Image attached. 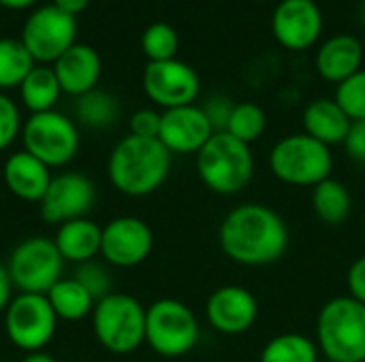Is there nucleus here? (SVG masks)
<instances>
[{"instance_id":"1","label":"nucleus","mask_w":365,"mask_h":362,"mask_svg":"<svg viewBox=\"0 0 365 362\" xmlns=\"http://www.w3.org/2000/svg\"><path fill=\"white\" fill-rule=\"evenodd\" d=\"M218 243L225 256L244 267L278 262L289 247V228L278 211L263 203H244L231 209L220 228Z\"/></svg>"},{"instance_id":"2","label":"nucleus","mask_w":365,"mask_h":362,"mask_svg":"<svg viewBox=\"0 0 365 362\" xmlns=\"http://www.w3.org/2000/svg\"><path fill=\"white\" fill-rule=\"evenodd\" d=\"M171 156L173 154L158 139L126 134L109 154V181L124 196H150L167 181L171 171Z\"/></svg>"},{"instance_id":"3","label":"nucleus","mask_w":365,"mask_h":362,"mask_svg":"<svg viewBox=\"0 0 365 362\" xmlns=\"http://www.w3.org/2000/svg\"><path fill=\"white\" fill-rule=\"evenodd\" d=\"M317 346L331 362H365V305L336 297L323 305L317 318Z\"/></svg>"},{"instance_id":"4","label":"nucleus","mask_w":365,"mask_h":362,"mask_svg":"<svg viewBox=\"0 0 365 362\" xmlns=\"http://www.w3.org/2000/svg\"><path fill=\"white\" fill-rule=\"evenodd\" d=\"M197 173L207 190L222 196L237 194L255 175L252 149L229 132H214L197 154Z\"/></svg>"},{"instance_id":"5","label":"nucleus","mask_w":365,"mask_h":362,"mask_svg":"<svg viewBox=\"0 0 365 362\" xmlns=\"http://www.w3.org/2000/svg\"><path fill=\"white\" fill-rule=\"evenodd\" d=\"M145 309L139 299L126 292H111L92 312L96 341L111 354L126 356L145 344Z\"/></svg>"},{"instance_id":"6","label":"nucleus","mask_w":365,"mask_h":362,"mask_svg":"<svg viewBox=\"0 0 365 362\" xmlns=\"http://www.w3.org/2000/svg\"><path fill=\"white\" fill-rule=\"evenodd\" d=\"M269 171L282 183L314 188L317 183L331 177V147L323 145L306 132L289 134L272 147Z\"/></svg>"},{"instance_id":"7","label":"nucleus","mask_w":365,"mask_h":362,"mask_svg":"<svg viewBox=\"0 0 365 362\" xmlns=\"http://www.w3.org/2000/svg\"><path fill=\"white\" fill-rule=\"evenodd\" d=\"M195 312L178 299H158L145 309V344L163 358H180L199 344Z\"/></svg>"},{"instance_id":"8","label":"nucleus","mask_w":365,"mask_h":362,"mask_svg":"<svg viewBox=\"0 0 365 362\" xmlns=\"http://www.w3.org/2000/svg\"><path fill=\"white\" fill-rule=\"evenodd\" d=\"M64 258L53 239L36 235L21 239L9 254V275L21 294H47L64 277Z\"/></svg>"},{"instance_id":"9","label":"nucleus","mask_w":365,"mask_h":362,"mask_svg":"<svg viewBox=\"0 0 365 362\" xmlns=\"http://www.w3.org/2000/svg\"><path fill=\"white\" fill-rule=\"evenodd\" d=\"M21 143L28 154L49 169H62L75 160L81 139L77 124L58 111L34 113L24 122Z\"/></svg>"},{"instance_id":"10","label":"nucleus","mask_w":365,"mask_h":362,"mask_svg":"<svg viewBox=\"0 0 365 362\" xmlns=\"http://www.w3.org/2000/svg\"><path fill=\"white\" fill-rule=\"evenodd\" d=\"M2 316L6 339L26 354L45 350L51 344L60 322L45 294L17 292Z\"/></svg>"},{"instance_id":"11","label":"nucleus","mask_w":365,"mask_h":362,"mask_svg":"<svg viewBox=\"0 0 365 362\" xmlns=\"http://www.w3.org/2000/svg\"><path fill=\"white\" fill-rule=\"evenodd\" d=\"M77 19L62 13L53 4L36 9L24 23L21 43L34 62L53 64L62 53L75 45Z\"/></svg>"},{"instance_id":"12","label":"nucleus","mask_w":365,"mask_h":362,"mask_svg":"<svg viewBox=\"0 0 365 362\" xmlns=\"http://www.w3.org/2000/svg\"><path fill=\"white\" fill-rule=\"evenodd\" d=\"M94 205H96L94 181L79 171H66L51 177L47 192L38 203V211L47 224L62 226L66 222L88 218Z\"/></svg>"},{"instance_id":"13","label":"nucleus","mask_w":365,"mask_h":362,"mask_svg":"<svg viewBox=\"0 0 365 362\" xmlns=\"http://www.w3.org/2000/svg\"><path fill=\"white\" fill-rule=\"evenodd\" d=\"M143 92L154 105L167 111L195 105L201 92V79L190 64L178 58L165 62H148L143 68Z\"/></svg>"},{"instance_id":"14","label":"nucleus","mask_w":365,"mask_h":362,"mask_svg":"<svg viewBox=\"0 0 365 362\" xmlns=\"http://www.w3.org/2000/svg\"><path fill=\"white\" fill-rule=\"evenodd\" d=\"M154 250V233L148 222L135 215L113 218L103 226L101 256L118 269L139 267Z\"/></svg>"},{"instance_id":"15","label":"nucleus","mask_w":365,"mask_h":362,"mask_svg":"<svg viewBox=\"0 0 365 362\" xmlns=\"http://www.w3.org/2000/svg\"><path fill=\"white\" fill-rule=\"evenodd\" d=\"M323 11L314 0H280L272 15L276 41L291 49H310L323 32Z\"/></svg>"},{"instance_id":"16","label":"nucleus","mask_w":365,"mask_h":362,"mask_svg":"<svg viewBox=\"0 0 365 362\" xmlns=\"http://www.w3.org/2000/svg\"><path fill=\"white\" fill-rule=\"evenodd\" d=\"M205 318L222 335H244L259 318V301L244 286H222L207 297Z\"/></svg>"},{"instance_id":"17","label":"nucleus","mask_w":365,"mask_h":362,"mask_svg":"<svg viewBox=\"0 0 365 362\" xmlns=\"http://www.w3.org/2000/svg\"><path fill=\"white\" fill-rule=\"evenodd\" d=\"M214 128L205 111L197 105L175 107L160 113L158 141L171 154H199L201 147L212 139Z\"/></svg>"},{"instance_id":"18","label":"nucleus","mask_w":365,"mask_h":362,"mask_svg":"<svg viewBox=\"0 0 365 362\" xmlns=\"http://www.w3.org/2000/svg\"><path fill=\"white\" fill-rule=\"evenodd\" d=\"M51 169L26 149L11 154L2 166L6 190L24 203H41L51 183Z\"/></svg>"},{"instance_id":"19","label":"nucleus","mask_w":365,"mask_h":362,"mask_svg":"<svg viewBox=\"0 0 365 362\" xmlns=\"http://www.w3.org/2000/svg\"><path fill=\"white\" fill-rule=\"evenodd\" d=\"M53 73L60 81L62 94H71L75 98L94 90L101 79V55L94 47L75 43L66 53H62L53 62Z\"/></svg>"},{"instance_id":"20","label":"nucleus","mask_w":365,"mask_h":362,"mask_svg":"<svg viewBox=\"0 0 365 362\" xmlns=\"http://www.w3.org/2000/svg\"><path fill=\"white\" fill-rule=\"evenodd\" d=\"M364 43L353 34H336L327 38L317 51V70L329 83H342L357 70L364 62Z\"/></svg>"},{"instance_id":"21","label":"nucleus","mask_w":365,"mask_h":362,"mask_svg":"<svg viewBox=\"0 0 365 362\" xmlns=\"http://www.w3.org/2000/svg\"><path fill=\"white\" fill-rule=\"evenodd\" d=\"M351 124V117L334 98H317L304 109V132L327 147L344 145Z\"/></svg>"},{"instance_id":"22","label":"nucleus","mask_w":365,"mask_h":362,"mask_svg":"<svg viewBox=\"0 0 365 362\" xmlns=\"http://www.w3.org/2000/svg\"><path fill=\"white\" fill-rule=\"evenodd\" d=\"M101 241H103V228L90 220H73L62 226H58L53 243L64 258V262L83 265L101 256Z\"/></svg>"},{"instance_id":"23","label":"nucleus","mask_w":365,"mask_h":362,"mask_svg":"<svg viewBox=\"0 0 365 362\" xmlns=\"http://www.w3.org/2000/svg\"><path fill=\"white\" fill-rule=\"evenodd\" d=\"M60 94H62L60 81H58L53 68L47 66V64L34 66L28 73V77L21 81V85H19L21 102L30 111V115L45 113V111H53Z\"/></svg>"},{"instance_id":"24","label":"nucleus","mask_w":365,"mask_h":362,"mask_svg":"<svg viewBox=\"0 0 365 362\" xmlns=\"http://www.w3.org/2000/svg\"><path fill=\"white\" fill-rule=\"evenodd\" d=\"M312 209L325 226H342L353 211L349 188L334 177L317 183L312 188Z\"/></svg>"},{"instance_id":"25","label":"nucleus","mask_w":365,"mask_h":362,"mask_svg":"<svg viewBox=\"0 0 365 362\" xmlns=\"http://www.w3.org/2000/svg\"><path fill=\"white\" fill-rule=\"evenodd\" d=\"M45 297L51 309L56 312L58 320H64V322H79L92 316L94 305H96L92 294L73 275L62 277Z\"/></svg>"},{"instance_id":"26","label":"nucleus","mask_w":365,"mask_h":362,"mask_svg":"<svg viewBox=\"0 0 365 362\" xmlns=\"http://www.w3.org/2000/svg\"><path fill=\"white\" fill-rule=\"evenodd\" d=\"M75 115L77 122L90 130H105L111 128L120 117V102L113 98V94L105 90H90L75 102Z\"/></svg>"},{"instance_id":"27","label":"nucleus","mask_w":365,"mask_h":362,"mask_svg":"<svg viewBox=\"0 0 365 362\" xmlns=\"http://www.w3.org/2000/svg\"><path fill=\"white\" fill-rule=\"evenodd\" d=\"M319 346L302 333H282L265 344L259 362H319Z\"/></svg>"},{"instance_id":"28","label":"nucleus","mask_w":365,"mask_h":362,"mask_svg":"<svg viewBox=\"0 0 365 362\" xmlns=\"http://www.w3.org/2000/svg\"><path fill=\"white\" fill-rule=\"evenodd\" d=\"M34 66L32 55L19 38H0V90L19 87Z\"/></svg>"},{"instance_id":"29","label":"nucleus","mask_w":365,"mask_h":362,"mask_svg":"<svg viewBox=\"0 0 365 362\" xmlns=\"http://www.w3.org/2000/svg\"><path fill=\"white\" fill-rule=\"evenodd\" d=\"M265 128H267V115L263 107H259L257 102H237L231 111L225 132H229L231 137L240 139L246 145H252L263 137Z\"/></svg>"},{"instance_id":"30","label":"nucleus","mask_w":365,"mask_h":362,"mask_svg":"<svg viewBox=\"0 0 365 362\" xmlns=\"http://www.w3.org/2000/svg\"><path fill=\"white\" fill-rule=\"evenodd\" d=\"M141 49L150 62L173 60L180 49V36L173 26L165 21L150 23L141 36Z\"/></svg>"},{"instance_id":"31","label":"nucleus","mask_w":365,"mask_h":362,"mask_svg":"<svg viewBox=\"0 0 365 362\" xmlns=\"http://www.w3.org/2000/svg\"><path fill=\"white\" fill-rule=\"evenodd\" d=\"M334 100L342 107L351 122L365 119V68L338 83Z\"/></svg>"},{"instance_id":"32","label":"nucleus","mask_w":365,"mask_h":362,"mask_svg":"<svg viewBox=\"0 0 365 362\" xmlns=\"http://www.w3.org/2000/svg\"><path fill=\"white\" fill-rule=\"evenodd\" d=\"M90 294L92 299L98 303L101 299L109 297L113 292V280H111V273L105 265L96 262V260H90V262H83V265H77L75 269V275H73Z\"/></svg>"},{"instance_id":"33","label":"nucleus","mask_w":365,"mask_h":362,"mask_svg":"<svg viewBox=\"0 0 365 362\" xmlns=\"http://www.w3.org/2000/svg\"><path fill=\"white\" fill-rule=\"evenodd\" d=\"M21 115H19V109L17 105L0 92V151L9 149L15 139L21 134Z\"/></svg>"},{"instance_id":"34","label":"nucleus","mask_w":365,"mask_h":362,"mask_svg":"<svg viewBox=\"0 0 365 362\" xmlns=\"http://www.w3.org/2000/svg\"><path fill=\"white\" fill-rule=\"evenodd\" d=\"M128 128L133 137L141 139H158L160 132V113L154 109H139L130 115Z\"/></svg>"},{"instance_id":"35","label":"nucleus","mask_w":365,"mask_h":362,"mask_svg":"<svg viewBox=\"0 0 365 362\" xmlns=\"http://www.w3.org/2000/svg\"><path fill=\"white\" fill-rule=\"evenodd\" d=\"M235 102H231L227 96H212L201 109L205 111L214 132H225L227 130V124H229V117H231V111H233Z\"/></svg>"},{"instance_id":"36","label":"nucleus","mask_w":365,"mask_h":362,"mask_svg":"<svg viewBox=\"0 0 365 362\" xmlns=\"http://www.w3.org/2000/svg\"><path fill=\"white\" fill-rule=\"evenodd\" d=\"M344 149L355 162L365 164V119H357L351 124L349 137L344 141Z\"/></svg>"},{"instance_id":"37","label":"nucleus","mask_w":365,"mask_h":362,"mask_svg":"<svg viewBox=\"0 0 365 362\" xmlns=\"http://www.w3.org/2000/svg\"><path fill=\"white\" fill-rule=\"evenodd\" d=\"M346 286H349V294L365 305V254L351 265L346 275Z\"/></svg>"},{"instance_id":"38","label":"nucleus","mask_w":365,"mask_h":362,"mask_svg":"<svg viewBox=\"0 0 365 362\" xmlns=\"http://www.w3.org/2000/svg\"><path fill=\"white\" fill-rule=\"evenodd\" d=\"M15 299V286H13V280L9 275V269L6 265L0 262V314L6 312V307L11 305V301Z\"/></svg>"},{"instance_id":"39","label":"nucleus","mask_w":365,"mask_h":362,"mask_svg":"<svg viewBox=\"0 0 365 362\" xmlns=\"http://www.w3.org/2000/svg\"><path fill=\"white\" fill-rule=\"evenodd\" d=\"M90 4V0H53V6L60 9L66 15L77 17L81 11H86V6Z\"/></svg>"},{"instance_id":"40","label":"nucleus","mask_w":365,"mask_h":362,"mask_svg":"<svg viewBox=\"0 0 365 362\" xmlns=\"http://www.w3.org/2000/svg\"><path fill=\"white\" fill-rule=\"evenodd\" d=\"M21 362H56V358L51 356V354H47L45 350H41V352H28Z\"/></svg>"},{"instance_id":"41","label":"nucleus","mask_w":365,"mask_h":362,"mask_svg":"<svg viewBox=\"0 0 365 362\" xmlns=\"http://www.w3.org/2000/svg\"><path fill=\"white\" fill-rule=\"evenodd\" d=\"M36 0H0V4L6 6V9H26V6H30Z\"/></svg>"},{"instance_id":"42","label":"nucleus","mask_w":365,"mask_h":362,"mask_svg":"<svg viewBox=\"0 0 365 362\" xmlns=\"http://www.w3.org/2000/svg\"><path fill=\"white\" fill-rule=\"evenodd\" d=\"M361 43H364V53H365V36H364V41H361Z\"/></svg>"},{"instance_id":"43","label":"nucleus","mask_w":365,"mask_h":362,"mask_svg":"<svg viewBox=\"0 0 365 362\" xmlns=\"http://www.w3.org/2000/svg\"><path fill=\"white\" fill-rule=\"evenodd\" d=\"M364 237H365V218H364Z\"/></svg>"}]
</instances>
